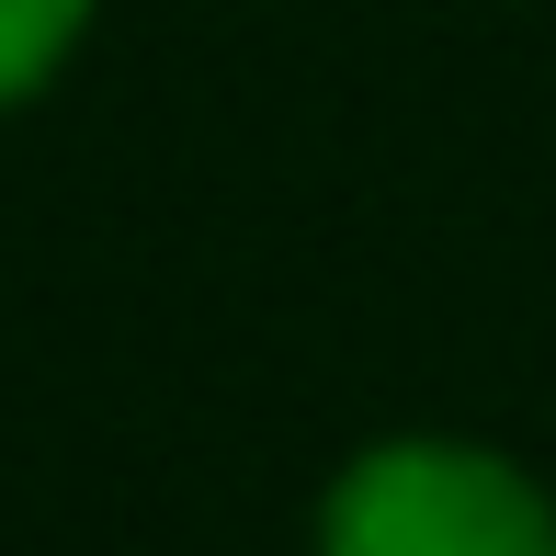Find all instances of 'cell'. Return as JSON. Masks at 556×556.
<instances>
[{
  "label": "cell",
  "mask_w": 556,
  "mask_h": 556,
  "mask_svg": "<svg viewBox=\"0 0 556 556\" xmlns=\"http://www.w3.org/2000/svg\"><path fill=\"white\" fill-rule=\"evenodd\" d=\"M318 556H556V500L489 443L397 432L330 477Z\"/></svg>",
  "instance_id": "1"
},
{
  "label": "cell",
  "mask_w": 556,
  "mask_h": 556,
  "mask_svg": "<svg viewBox=\"0 0 556 556\" xmlns=\"http://www.w3.org/2000/svg\"><path fill=\"white\" fill-rule=\"evenodd\" d=\"M91 35V0H0V114L35 103L68 68V46Z\"/></svg>",
  "instance_id": "2"
}]
</instances>
